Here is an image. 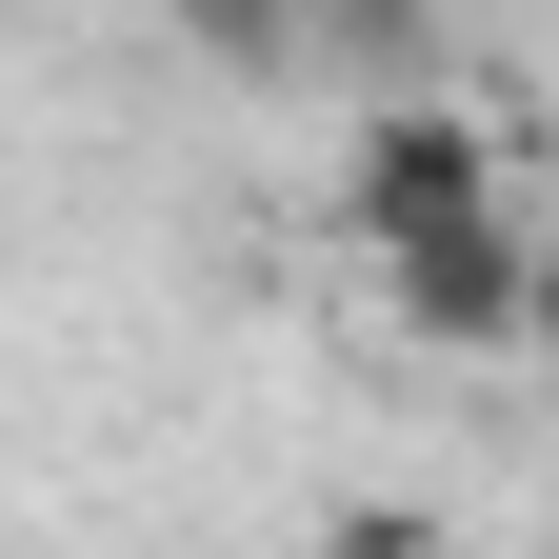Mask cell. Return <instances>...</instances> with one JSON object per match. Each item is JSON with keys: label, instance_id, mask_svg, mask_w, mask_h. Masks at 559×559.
Masks as SVG:
<instances>
[{"label": "cell", "instance_id": "obj_4", "mask_svg": "<svg viewBox=\"0 0 559 559\" xmlns=\"http://www.w3.org/2000/svg\"><path fill=\"white\" fill-rule=\"evenodd\" d=\"M520 360H539V380H559V240H539V340H520Z\"/></svg>", "mask_w": 559, "mask_h": 559}, {"label": "cell", "instance_id": "obj_2", "mask_svg": "<svg viewBox=\"0 0 559 559\" xmlns=\"http://www.w3.org/2000/svg\"><path fill=\"white\" fill-rule=\"evenodd\" d=\"M380 300H400V340H440V360H520V340H539L520 200H500V221H440V240H380Z\"/></svg>", "mask_w": 559, "mask_h": 559}, {"label": "cell", "instance_id": "obj_1", "mask_svg": "<svg viewBox=\"0 0 559 559\" xmlns=\"http://www.w3.org/2000/svg\"><path fill=\"white\" fill-rule=\"evenodd\" d=\"M500 200H520L500 180V120H479L460 81H380L360 100V140H340V240L360 260L380 240H440V221H500Z\"/></svg>", "mask_w": 559, "mask_h": 559}, {"label": "cell", "instance_id": "obj_3", "mask_svg": "<svg viewBox=\"0 0 559 559\" xmlns=\"http://www.w3.org/2000/svg\"><path fill=\"white\" fill-rule=\"evenodd\" d=\"M200 40V81H320V0H160Z\"/></svg>", "mask_w": 559, "mask_h": 559}]
</instances>
